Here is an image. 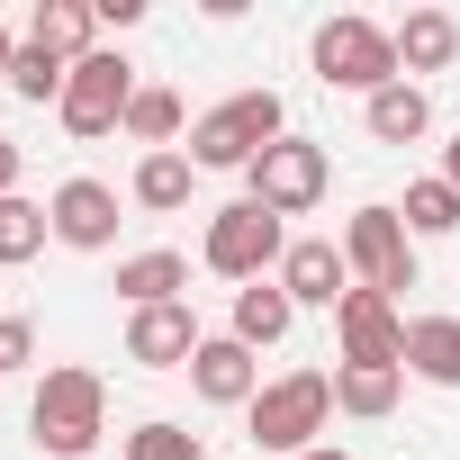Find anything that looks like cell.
Here are the masks:
<instances>
[{
	"mask_svg": "<svg viewBox=\"0 0 460 460\" xmlns=\"http://www.w3.org/2000/svg\"><path fill=\"white\" fill-rule=\"evenodd\" d=\"M28 433H37V451L46 460H82V451H100V433H109V388H100V370H46L37 379V397H28Z\"/></svg>",
	"mask_w": 460,
	"mask_h": 460,
	"instance_id": "6da1fadb",
	"label": "cell"
},
{
	"mask_svg": "<svg viewBox=\"0 0 460 460\" xmlns=\"http://www.w3.org/2000/svg\"><path fill=\"white\" fill-rule=\"evenodd\" d=\"M280 136H289L280 91H235V100H217V109L190 127V163H199V172H253Z\"/></svg>",
	"mask_w": 460,
	"mask_h": 460,
	"instance_id": "7a4b0ae2",
	"label": "cell"
},
{
	"mask_svg": "<svg viewBox=\"0 0 460 460\" xmlns=\"http://www.w3.org/2000/svg\"><path fill=\"white\" fill-rule=\"evenodd\" d=\"M244 424H253V442L280 451V460L316 451V433L334 424V370H289V379H271V388L244 406Z\"/></svg>",
	"mask_w": 460,
	"mask_h": 460,
	"instance_id": "3957f363",
	"label": "cell"
},
{
	"mask_svg": "<svg viewBox=\"0 0 460 460\" xmlns=\"http://www.w3.org/2000/svg\"><path fill=\"white\" fill-rule=\"evenodd\" d=\"M280 253H289V226L271 217V208H253V199H235V208H217L208 217V244H199V262L217 271V280H271L280 271Z\"/></svg>",
	"mask_w": 460,
	"mask_h": 460,
	"instance_id": "277c9868",
	"label": "cell"
},
{
	"mask_svg": "<svg viewBox=\"0 0 460 460\" xmlns=\"http://www.w3.org/2000/svg\"><path fill=\"white\" fill-rule=\"evenodd\" d=\"M316 82L379 100L388 82H406V73H397V37H388L379 19H325V28H316Z\"/></svg>",
	"mask_w": 460,
	"mask_h": 460,
	"instance_id": "5b68a950",
	"label": "cell"
},
{
	"mask_svg": "<svg viewBox=\"0 0 460 460\" xmlns=\"http://www.w3.org/2000/svg\"><path fill=\"white\" fill-rule=\"evenodd\" d=\"M343 262H352V289H379V298H406V289H415V235H406V217H397L388 199L352 208Z\"/></svg>",
	"mask_w": 460,
	"mask_h": 460,
	"instance_id": "8992f818",
	"label": "cell"
},
{
	"mask_svg": "<svg viewBox=\"0 0 460 460\" xmlns=\"http://www.w3.org/2000/svg\"><path fill=\"white\" fill-rule=\"evenodd\" d=\"M145 82H136V64L118 55V46H100V55H82L73 64V82H64V136H82V145H100V136H118L127 127V100H136Z\"/></svg>",
	"mask_w": 460,
	"mask_h": 460,
	"instance_id": "52a82bcc",
	"label": "cell"
},
{
	"mask_svg": "<svg viewBox=\"0 0 460 460\" xmlns=\"http://www.w3.org/2000/svg\"><path fill=\"white\" fill-rule=\"evenodd\" d=\"M325 181H334L325 145H316V136H280V145L244 172V199H253V208H271V217H307V208L325 199Z\"/></svg>",
	"mask_w": 460,
	"mask_h": 460,
	"instance_id": "ba28073f",
	"label": "cell"
},
{
	"mask_svg": "<svg viewBox=\"0 0 460 460\" xmlns=\"http://www.w3.org/2000/svg\"><path fill=\"white\" fill-rule=\"evenodd\" d=\"M334 334H343V361L406 370V316H397V298H379V289H352V298L334 307Z\"/></svg>",
	"mask_w": 460,
	"mask_h": 460,
	"instance_id": "9c48e42d",
	"label": "cell"
},
{
	"mask_svg": "<svg viewBox=\"0 0 460 460\" xmlns=\"http://www.w3.org/2000/svg\"><path fill=\"white\" fill-rule=\"evenodd\" d=\"M199 316H190V298H172V307H136L127 316V361L136 370H190L199 361Z\"/></svg>",
	"mask_w": 460,
	"mask_h": 460,
	"instance_id": "30bf717a",
	"label": "cell"
},
{
	"mask_svg": "<svg viewBox=\"0 0 460 460\" xmlns=\"http://www.w3.org/2000/svg\"><path fill=\"white\" fill-rule=\"evenodd\" d=\"M46 217H55V244H73V253H109L118 244V190L109 181H64L55 199H46Z\"/></svg>",
	"mask_w": 460,
	"mask_h": 460,
	"instance_id": "8fae6325",
	"label": "cell"
},
{
	"mask_svg": "<svg viewBox=\"0 0 460 460\" xmlns=\"http://www.w3.org/2000/svg\"><path fill=\"white\" fill-rule=\"evenodd\" d=\"M271 280H280L298 307H325V316L352 298V262H343V244H325V235H298V244L280 253V271H271Z\"/></svg>",
	"mask_w": 460,
	"mask_h": 460,
	"instance_id": "7c38bea8",
	"label": "cell"
},
{
	"mask_svg": "<svg viewBox=\"0 0 460 460\" xmlns=\"http://www.w3.org/2000/svg\"><path fill=\"white\" fill-rule=\"evenodd\" d=\"M190 388H199L208 406H253V397H262V361H253L235 334H208L199 361H190Z\"/></svg>",
	"mask_w": 460,
	"mask_h": 460,
	"instance_id": "4fadbf2b",
	"label": "cell"
},
{
	"mask_svg": "<svg viewBox=\"0 0 460 460\" xmlns=\"http://www.w3.org/2000/svg\"><path fill=\"white\" fill-rule=\"evenodd\" d=\"M388 37H397V73H415V82L460 64V19H451V10H406Z\"/></svg>",
	"mask_w": 460,
	"mask_h": 460,
	"instance_id": "5bb4252c",
	"label": "cell"
},
{
	"mask_svg": "<svg viewBox=\"0 0 460 460\" xmlns=\"http://www.w3.org/2000/svg\"><path fill=\"white\" fill-rule=\"evenodd\" d=\"M406 379L460 388V316H406Z\"/></svg>",
	"mask_w": 460,
	"mask_h": 460,
	"instance_id": "9a60e30c",
	"label": "cell"
},
{
	"mask_svg": "<svg viewBox=\"0 0 460 460\" xmlns=\"http://www.w3.org/2000/svg\"><path fill=\"white\" fill-rule=\"evenodd\" d=\"M28 46H46V55L82 64V55H100V10H91V0H37Z\"/></svg>",
	"mask_w": 460,
	"mask_h": 460,
	"instance_id": "2e32d148",
	"label": "cell"
},
{
	"mask_svg": "<svg viewBox=\"0 0 460 460\" xmlns=\"http://www.w3.org/2000/svg\"><path fill=\"white\" fill-rule=\"evenodd\" d=\"M289 325H298V298L280 289V280H253V289H235V334L244 352H262V343H289Z\"/></svg>",
	"mask_w": 460,
	"mask_h": 460,
	"instance_id": "e0dca14e",
	"label": "cell"
},
{
	"mask_svg": "<svg viewBox=\"0 0 460 460\" xmlns=\"http://www.w3.org/2000/svg\"><path fill=\"white\" fill-rule=\"evenodd\" d=\"M181 289H190V253H172V244L118 262V298H127V307H172Z\"/></svg>",
	"mask_w": 460,
	"mask_h": 460,
	"instance_id": "ac0fdd59",
	"label": "cell"
},
{
	"mask_svg": "<svg viewBox=\"0 0 460 460\" xmlns=\"http://www.w3.org/2000/svg\"><path fill=\"white\" fill-rule=\"evenodd\" d=\"M397 397H406V370H379V361H334V415L379 424Z\"/></svg>",
	"mask_w": 460,
	"mask_h": 460,
	"instance_id": "d6986e66",
	"label": "cell"
},
{
	"mask_svg": "<svg viewBox=\"0 0 460 460\" xmlns=\"http://www.w3.org/2000/svg\"><path fill=\"white\" fill-rule=\"evenodd\" d=\"M361 127H370L379 145H415V136L433 127V100H424V82H388L379 100H361Z\"/></svg>",
	"mask_w": 460,
	"mask_h": 460,
	"instance_id": "ffe728a7",
	"label": "cell"
},
{
	"mask_svg": "<svg viewBox=\"0 0 460 460\" xmlns=\"http://www.w3.org/2000/svg\"><path fill=\"white\" fill-rule=\"evenodd\" d=\"M190 181H199V163H190V154H145V163H136V181H127V199H136V208H154V217H172V208H190Z\"/></svg>",
	"mask_w": 460,
	"mask_h": 460,
	"instance_id": "44dd1931",
	"label": "cell"
},
{
	"mask_svg": "<svg viewBox=\"0 0 460 460\" xmlns=\"http://www.w3.org/2000/svg\"><path fill=\"white\" fill-rule=\"evenodd\" d=\"M127 136H136L145 154H172V136H181V91H163V82H145V91L127 100Z\"/></svg>",
	"mask_w": 460,
	"mask_h": 460,
	"instance_id": "7402d4cb",
	"label": "cell"
},
{
	"mask_svg": "<svg viewBox=\"0 0 460 460\" xmlns=\"http://www.w3.org/2000/svg\"><path fill=\"white\" fill-rule=\"evenodd\" d=\"M406 235H451V226H460V190L433 172V181H406Z\"/></svg>",
	"mask_w": 460,
	"mask_h": 460,
	"instance_id": "603a6c76",
	"label": "cell"
},
{
	"mask_svg": "<svg viewBox=\"0 0 460 460\" xmlns=\"http://www.w3.org/2000/svg\"><path fill=\"white\" fill-rule=\"evenodd\" d=\"M46 235H55V217L37 199H0V262H37Z\"/></svg>",
	"mask_w": 460,
	"mask_h": 460,
	"instance_id": "cb8c5ba5",
	"label": "cell"
},
{
	"mask_svg": "<svg viewBox=\"0 0 460 460\" xmlns=\"http://www.w3.org/2000/svg\"><path fill=\"white\" fill-rule=\"evenodd\" d=\"M64 82H73V64H64V55H46V46H19V64H10V91H19V100H37V109L55 100V109H64Z\"/></svg>",
	"mask_w": 460,
	"mask_h": 460,
	"instance_id": "d4e9b609",
	"label": "cell"
},
{
	"mask_svg": "<svg viewBox=\"0 0 460 460\" xmlns=\"http://www.w3.org/2000/svg\"><path fill=\"white\" fill-rule=\"evenodd\" d=\"M127 460H208V442H199L190 424L154 415V424H136V433H127Z\"/></svg>",
	"mask_w": 460,
	"mask_h": 460,
	"instance_id": "484cf974",
	"label": "cell"
},
{
	"mask_svg": "<svg viewBox=\"0 0 460 460\" xmlns=\"http://www.w3.org/2000/svg\"><path fill=\"white\" fill-rule=\"evenodd\" d=\"M28 361H37V325H28V316H0V379L28 370Z\"/></svg>",
	"mask_w": 460,
	"mask_h": 460,
	"instance_id": "4316f807",
	"label": "cell"
},
{
	"mask_svg": "<svg viewBox=\"0 0 460 460\" xmlns=\"http://www.w3.org/2000/svg\"><path fill=\"white\" fill-rule=\"evenodd\" d=\"M19 172H28V154H19L10 136H0V199H19Z\"/></svg>",
	"mask_w": 460,
	"mask_h": 460,
	"instance_id": "83f0119b",
	"label": "cell"
},
{
	"mask_svg": "<svg viewBox=\"0 0 460 460\" xmlns=\"http://www.w3.org/2000/svg\"><path fill=\"white\" fill-rule=\"evenodd\" d=\"M91 10H100V28H136V19H145V0H91Z\"/></svg>",
	"mask_w": 460,
	"mask_h": 460,
	"instance_id": "f1b7e54d",
	"label": "cell"
},
{
	"mask_svg": "<svg viewBox=\"0 0 460 460\" xmlns=\"http://www.w3.org/2000/svg\"><path fill=\"white\" fill-rule=\"evenodd\" d=\"M442 181H451V190H460V136H451V145H442Z\"/></svg>",
	"mask_w": 460,
	"mask_h": 460,
	"instance_id": "f546056e",
	"label": "cell"
},
{
	"mask_svg": "<svg viewBox=\"0 0 460 460\" xmlns=\"http://www.w3.org/2000/svg\"><path fill=\"white\" fill-rule=\"evenodd\" d=\"M298 460H352V451H334V442H316V451H298Z\"/></svg>",
	"mask_w": 460,
	"mask_h": 460,
	"instance_id": "4dcf8cb0",
	"label": "cell"
},
{
	"mask_svg": "<svg viewBox=\"0 0 460 460\" xmlns=\"http://www.w3.org/2000/svg\"><path fill=\"white\" fill-rule=\"evenodd\" d=\"M10 64H19V46H10V28H0V73H10Z\"/></svg>",
	"mask_w": 460,
	"mask_h": 460,
	"instance_id": "1f68e13d",
	"label": "cell"
}]
</instances>
